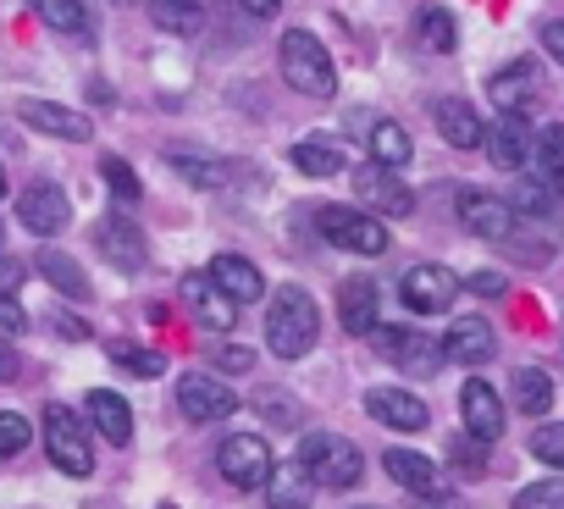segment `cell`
<instances>
[{"instance_id":"obj_1","label":"cell","mask_w":564,"mask_h":509,"mask_svg":"<svg viewBox=\"0 0 564 509\" xmlns=\"http://www.w3.org/2000/svg\"><path fill=\"white\" fill-rule=\"evenodd\" d=\"M322 338V311L311 289H276L265 305V349L276 360H305Z\"/></svg>"},{"instance_id":"obj_2","label":"cell","mask_w":564,"mask_h":509,"mask_svg":"<svg viewBox=\"0 0 564 509\" xmlns=\"http://www.w3.org/2000/svg\"><path fill=\"white\" fill-rule=\"evenodd\" d=\"M276 67L289 78V89H300L305 100H333L338 95V67L327 56V45L311 29H289L276 45Z\"/></svg>"},{"instance_id":"obj_3","label":"cell","mask_w":564,"mask_h":509,"mask_svg":"<svg viewBox=\"0 0 564 509\" xmlns=\"http://www.w3.org/2000/svg\"><path fill=\"white\" fill-rule=\"evenodd\" d=\"M294 465L311 476V487H333V492H344L366 476V459H360L355 437H338V432H305Z\"/></svg>"},{"instance_id":"obj_4","label":"cell","mask_w":564,"mask_h":509,"mask_svg":"<svg viewBox=\"0 0 564 509\" xmlns=\"http://www.w3.org/2000/svg\"><path fill=\"white\" fill-rule=\"evenodd\" d=\"M316 232L333 249H349V254H388V243H393L388 221L366 216L360 205H322L316 210Z\"/></svg>"},{"instance_id":"obj_5","label":"cell","mask_w":564,"mask_h":509,"mask_svg":"<svg viewBox=\"0 0 564 509\" xmlns=\"http://www.w3.org/2000/svg\"><path fill=\"white\" fill-rule=\"evenodd\" d=\"M45 454L51 465H62L67 476H89L95 470V448H89V421L67 404H45Z\"/></svg>"},{"instance_id":"obj_6","label":"cell","mask_w":564,"mask_h":509,"mask_svg":"<svg viewBox=\"0 0 564 509\" xmlns=\"http://www.w3.org/2000/svg\"><path fill=\"white\" fill-rule=\"evenodd\" d=\"M355 205H360L366 216L388 221V216H410V210H415V194H410V183H404L399 172L366 161V166L355 172Z\"/></svg>"},{"instance_id":"obj_7","label":"cell","mask_w":564,"mask_h":509,"mask_svg":"<svg viewBox=\"0 0 564 509\" xmlns=\"http://www.w3.org/2000/svg\"><path fill=\"white\" fill-rule=\"evenodd\" d=\"M377 355L382 360H393L399 371H410V377H432L437 366H443V338H432V333H415V327H382L377 322Z\"/></svg>"},{"instance_id":"obj_8","label":"cell","mask_w":564,"mask_h":509,"mask_svg":"<svg viewBox=\"0 0 564 509\" xmlns=\"http://www.w3.org/2000/svg\"><path fill=\"white\" fill-rule=\"evenodd\" d=\"M399 300H404L415 316H443V311H454V300H459V278H454L448 267H437V261H421V267H410V272L399 278Z\"/></svg>"},{"instance_id":"obj_9","label":"cell","mask_w":564,"mask_h":509,"mask_svg":"<svg viewBox=\"0 0 564 509\" xmlns=\"http://www.w3.org/2000/svg\"><path fill=\"white\" fill-rule=\"evenodd\" d=\"M95 249H100V261L111 267V272H122V278H133V272H144V261H150V249H144V232L128 221V216H100L95 221Z\"/></svg>"},{"instance_id":"obj_10","label":"cell","mask_w":564,"mask_h":509,"mask_svg":"<svg viewBox=\"0 0 564 509\" xmlns=\"http://www.w3.org/2000/svg\"><path fill=\"white\" fill-rule=\"evenodd\" d=\"M177 410H183V421L210 426V421H227V415L238 410V393H232L221 377L194 371V377H177Z\"/></svg>"},{"instance_id":"obj_11","label":"cell","mask_w":564,"mask_h":509,"mask_svg":"<svg viewBox=\"0 0 564 509\" xmlns=\"http://www.w3.org/2000/svg\"><path fill=\"white\" fill-rule=\"evenodd\" d=\"M271 465H276V459H271L265 437H254V432L221 437V448H216V470H221L232 487H265Z\"/></svg>"},{"instance_id":"obj_12","label":"cell","mask_w":564,"mask_h":509,"mask_svg":"<svg viewBox=\"0 0 564 509\" xmlns=\"http://www.w3.org/2000/svg\"><path fill=\"white\" fill-rule=\"evenodd\" d=\"M454 210H459L465 232H476V238H492V243L514 238V210H509V199H498V194H487V188H459Z\"/></svg>"},{"instance_id":"obj_13","label":"cell","mask_w":564,"mask_h":509,"mask_svg":"<svg viewBox=\"0 0 564 509\" xmlns=\"http://www.w3.org/2000/svg\"><path fill=\"white\" fill-rule=\"evenodd\" d=\"M18 216H23V227H29V232L56 238V232H67L73 205H67V194H62L56 183H29V188L18 194Z\"/></svg>"},{"instance_id":"obj_14","label":"cell","mask_w":564,"mask_h":509,"mask_svg":"<svg viewBox=\"0 0 564 509\" xmlns=\"http://www.w3.org/2000/svg\"><path fill=\"white\" fill-rule=\"evenodd\" d=\"M366 415L388 432H426L432 426V410L410 393V388H371L366 393Z\"/></svg>"},{"instance_id":"obj_15","label":"cell","mask_w":564,"mask_h":509,"mask_svg":"<svg viewBox=\"0 0 564 509\" xmlns=\"http://www.w3.org/2000/svg\"><path fill=\"white\" fill-rule=\"evenodd\" d=\"M459 415H465V437H476V443H498L503 437V399L492 393L487 377H470L459 388Z\"/></svg>"},{"instance_id":"obj_16","label":"cell","mask_w":564,"mask_h":509,"mask_svg":"<svg viewBox=\"0 0 564 509\" xmlns=\"http://www.w3.org/2000/svg\"><path fill=\"white\" fill-rule=\"evenodd\" d=\"M542 95V73H536V62H509L503 73H492L487 78V100L503 111V117H525V106Z\"/></svg>"},{"instance_id":"obj_17","label":"cell","mask_w":564,"mask_h":509,"mask_svg":"<svg viewBox=\"0 0 564 509\" xmlns=\"http://www.w3.org/2000/svg\"><path fill=\"white\" fill-rule=\"evenodd\" d=\"M531 122L525 117H498L487 133H481V144H487V161L498 166V172H520V166H531Z\"/></svg>"},{"instance_id":"obj_18","label":"cell","mask_w":564,"mask_h":509,"mask_svg":"<svg viewBox=\"0 0 564 509\" xmlns=\"http://www.w3.org/2000/svg\"><path fill=\"white\" fill-rule=\"evenodd\" d=\"M177 294H183V305L199 316V327H210V333H232V322H238V305H232V300H227V294L210 283V272H188Z\"/></svg>"},{"instance_id":"obj_19","label":"cell","mask_w":564,"mask_h":509,"mask_svg":"<svg viewBox=\"0 0 564 509\" xmlns=\"http://www.w3.org/2000/svg\"><path fill=\"white\" fill-rule=\"evenodd\" d=\"M18 117H23V128L51 133V139H67V144H84L89 139V117L73 111V106H56V100H18Z\"/></svg>"},{"instance_id":"obj_20","label":"cell","mask_w":564,"mask_h":509,"mask_svg":"<svg viewBox=\"0 0 564 509\" xmlns=\"http://www.w3.org/2000/svg\"><path fill=\"white\" fill-rule=\"evenodd\" d=\"M338 322H344V333H355V338H371V333H377L382 300H377V283H371V278H349V283L338 289Z\"/></svg>"},{"instance_id":"obj_21","label":"cell","mask_w":564,"mask_h":509,"mask_svg":"<svg viewBox=\"0 0 564 509\" xmlns=\"http://www.w3.org/2000/svg\"><path fill=\"white\" fill-rule=\"evenodd\" d=\"M492 355H498V338L481 316H465L443 333V360H454V366H487Z\"/></svg>"},{"instance_id":"obj_22","label":"cell","mask_w":564,"mask_h":509,"mask_svg":"<svg viewBox=\"0 0 564 509\" xmlns=\"http://www.w3.org/2000/svg\"><path fill=\"white\" fill-rule=\"evenodd\" d=\"M382 465H388V476H393L404 492H415V498H443V465H432L426 454H415V448H388Z\"/></svg>"},{"instance_id":"obj_23","label":"cell","mask_w":564,"mask_h":509,"mask_svg":"<svg viewBox=\"0 0 564 509\" xmlns=\"http://www.w3.org/2000/svg\"><path fill=\"white\" fill-rule=\"evenodd\" d=\"M205 272H210V283H216L232 305H254V300H265V278L254 272V261H243V254H216Z\"/></svg>"},{"instance_id":"obj_24","label":"cell","mask_w":564,"mask_h":509,"mask_svg":"<svg viewBox=\"0 0 564 509\" xmlns=\"http://www.w3.org/2000/svg\"><path fill=\"white\" fill-rule=\"evenodd\" d=\"M84 415H89V432H100L106 443H117V448H128V443H133V410H128V399H122V393L95 388V393H89V404H84Z\"/></svg>"},{"instance_id":"obj_25","label":"cell","mask_w":564,"mask_h":509,"mask_svg":"<svg viewBox=\"0 0 564 509\" xmlns=\"http://www.w3.org/2000/svg\"><path fill=\"white\" fill-rule=\"evenodd\" d=\"M437 133H443V144H454V150H481V133H487V122H481V111L470 106V100H437Z\"/></svg>"},{"instance_id":"obj_26","label":"cell","mask_w":564,"mask_h":509,"mask_svg":"<svg viewBox=\"0 0 564 509\" xmlns=\"http://www.w3.org/2000/svg\"><path fill=\"white\" fill-rule=\"evenodd\" d=\"M294 166L305 172V177H338L349 161H344V144L338 139H327V133H311V139H300L294 150Z\"/></svg>"},{"instance_id":"obj_27","label":"cell","mask_w":564,"mask_h":509,"mask_svg":"<svg viewBox=\"0 0 564 509\" xmlns=\"http://www.w3.org/2000/svg\"><path fill=\"white\" fill-rule=\"evenodd\" d=\"M311 476L300 470V465H271V476H265V503L271 509H311Z\"/></svg>"},{"instance_id":"obj_28","label":"cell","mask_w":564,"mask_h":509,"mask_svg":"<svg viewBox=\"0 0 564 509\" xmlns=\"http://www.w3.org/2000/svg\"><path fill=\"white\" fill-rule=\"evenodd\" d=\"M366 144H371V161L388 166V172H404V166L415 161V144H410V133H404L399 122H371Z\"/></svg>"},{"instance_id":"obj_29","label":"cell","mask_w":564,"mask_h":509,"mask_svg":"<svg viewBox=\"0 0 564 509\" xmlns=\"http://www.w3.org/2000/svg\"><path fill=\"white\" fill-rule=\"evenodd\" d=\"M509 393H514V410L520 415H547L553 410V377L542 366H520L509 377Z\"/></svg>"},{"instance_id":"obj_30","label":"cell","mask_w":564,"mask_h":509,"mask_svg":"<svg viewBox=\"0 0 564 509\" xmlns=\"http://www.w3.org/2000/svg\"><path fill=\"white\" fill-rule=\"evenodd\" d=\"M40 272H45V283H51L56 294H67V300H89V278H84V267L73 261L67 249H40Z\"/></svg>"},{"instance_id":"obj_31","label":"cell","mask_w":564,"mask_h":509,"mask_svg":"<svg viewBox=\"0 0 564 509\" xmlns=\"http://www.w3.org/2000/svg\"><path fill=\"white\" fill-rule=\"evenodd\" d=\"M150 23L161 29V34H199L205 29V7L199 0H150Z\"/></svg>"},{"instance_id":"obj_32","label":"cell","mask_w":564,"mask_h":509,"mask_svg":"<svg viewBox=\"0 0 564 509\" xmlns=\"http://www.w3.org/2000/svg\"><path fill=\"white\" fill-rule=\"evenodd\" d=\"M531 166H536L542 183H558L564 188V122H553V128H542L531 139Z\"/></svg>"},{"instance_id":"obj_33","label":"cell","mask_w":564,"mask_h":509,"mask_svg":"<svg viewBox=\"0 0 564 509\" xmlns=\"http://www.w3.org/2000/svg\"><path fill=\"white\" fill-rule=\"evenodd\" d=\"M254 410H260V421H271L276 432H300V426H305V404H300L294 393H282V388H260V393H254Z\"/></svg>"},{"instance_id":"obj_34","label":"cell","mask_w":564,"mask_h":509,"mask_svg":"<svg viewBox=\"0 0 564 509\" xmlns=\"http://www.w3.org/2000/svg\"><path fill=\"white\" fill-rule=\"evenodd\" d=\"M415 40H421L426 51L448 56V51H454V40H459L454 12H443V7H421V18H415Z\"/></svg>"},{"instance_id":"obj_35","label":"cell","mask_w":564,"mask_h":509,"mask_svg":"<svg viewBox=\"0 0 564 509\" xmlns=\"http://www.w3.org/2000/svg\"><path fill=\"white\" fill-rule=\"evenodd\" d=\"M29 7L56 29V34H84L89 29V12H84V0H29Z\"/></svg>"},{"instance_id":"obj_36","label":"cell","mask_w":564,"mask_h":509,"mask_svg":"<svg viewBox=\"0 0 564 509\" xmlns=\"http://www.w3.org/2000/svg\"><path fill=\"white\" fill-rule=\"evenodd\" d=\"M558 183H542V177H531V183H520L514 194H509V210H531V216H547L553 205H558Z\"/></svg>"},{"instance_id":"obj_37","label":"cell","mask_w":564,"mask_h":509,"mask_svg":"<svg viewBox=\"0 0 564 509\" xmlns=\"http://www.w3.org/2000/svg\"><path fill=\"white\" fill-rule=\"evenodd\" d=\"M34 443V421L23 410H0V459H18Z\"/></svg>"},{"instance_id":"obj_38","label":"cell","mask_w":564,"mask_h":509,"mask_svg":"<svg viewBox=\"0 0 564 509\" xmlns=\"http://www.w3.org/2000/svg\"><path fill=\"white\" fill-rule=\"evenodd\" d=\"M509 509H564V481H558V476H542V481L520 487Z\"/></svg>"},{"instance_id":"obj_39","label":"cell","mask_w":564,"mask_h":509,"mask_svg":"<svg viewBox=\"0 0 564 509\" xmlns=\"http://www.w3.org/2000/svg\"><path fill=\"white\" fill-rule=\"evenodd\" d=\"M111 360H117L122 371H133V377H161V371H166V360H161L155 349H139V344H111Z\"/></svg>"},{"instance_id":"obj_40","label":"cell","mask_w":564,"mask_h":509,"mask_svg":"<svg viewBox=\"0 0 564 509\" xmlns=\"http://www.w3.org/2000/svg\"><path fill=\"white\" fill-rule=\"evenodd\" d=\"M166 161H172V172L188 177L194 188H221V177H227L216 161H199V155H166Z\"/></svg>"},{"instance_id":"obj_41","label":"cell","mask_w":564,"mask_h":509,"mask_svg":"<svg viewBox=\"0 0 564 509\" xmlns=\"http://www.w3.org/2000/svg\"><path fill=\"white\" fill-rule=\"evenodd\" d=\"M100 177H106V188H111V194H117L122 205H133V199H139V172H133L128 161L106 155V161H100Z\"/></svg>"},{"instance_id":"obj_42","label":"cell","mask_w":564,"mask_h":509,"mask_svg":"<svg viewBox=\"0 0 564 509\" xmlns=\"http://www.w3.org/2000/svg\"><path fill=\"white\" fill-rule=\"evenodd\" d=\"M531 454H536L542 465L564 470V421H547V426H536V432H531Z\"/></svg>"},{"instance_id":"obj_43","label":"cell","mask_w":564,"mask_h":509,"mask_svg":"<svg viewBox=\"0 0 564 509\" xmlns=\"http://www.w3.org/2000/svg\"><path fill=\"white\" fill-rule=\"evenodd\" d=\"M448 454H454V465H459L465 476H481V470H487V443H476V437H454Z\"/></svg>"},{"instance_id":"obj_44","label":"cell","mask_w":564,"mask_h":509,"mask_svg":"<svg viewBox=\"0 0 564 509\" xmlns=\"http://www.w3.org/2000/svg\"><path fill=\"white\" fill-rule=\"evenodd\" d=\"M29 327V311L18 305V294H0V344H12Z\"/></svg>"},{"instance_id":"obj_45","label":"cell","mask_w":564,"mask_h":509,"mask_svg":"<svg viewBox=\"0 0 564 509\" xmlns=\"http://www.w3.org/2000/svg\"><path fill=\"white\" fill-rule=\"evenodd\" d=\"M459 289H470V294H481V300H498L509 283H503V272H476V278H465Z\"/></svg>"},{"instance_id":"obj_46","label":"cell","mask_w":564,"mask_h":509,"mask_svg":"<svg viewBox=\"0 0 564 509\" xmlns=\"http://www.w3.org/2000/svg\"><path fill=\"white\" fill-rule=\"evenodd\" d=\"M542 51L564 67V18H558V23H542Z\"/></svg>"},{"instance_id":"obj_47","label":"cell","mask_w":564,"mask_h":509,"mask_svg":"<svg viewBox=\"0 0 564 509\" xmlns=\"http://www.w3.org/2000/svg\"><path fill=\"white\" fill-rule=\"evenodd\" d=\"M18 283H23V267L12 261L7 249H0V294H18Z\"/></svg>"},{"instance_id":"obj_48","label":"cell","mask_w":564,"mask_h":509,"mask_svg":"<svg viewBox=\"0 0 564 509\" xmlns=\"http://www.w3.org/2000/svg\"><path fill=\"white\" fill-rule=\"evenodd\" d=\"M221 366H227V371H249L254 355H249V349H221Z\"/></svg>"},{"instance_id":"obj_49","label":"cell","mask_w":564,"mask_h":509,"mask_svg":"<svg viewBox=\"0 0 564 509\" xmlns=\"http://www.w3.org/2000/svg\"><path fill=\"white\" fill-rule=\"evenodd\" d=\"M276 7H282V0H243L249 18H276Z\"/></svg>"},{"instance_id":"obj_50","label":"cell","mask_w":564,"mask_h":509,"mask_svg":"<svg viewBox=\"0 0 564 509\" xmlns=\"http://www.w3.org/2000/svg\"><path fill=\"white\" fill-rule=\"evenodd\" d=\"M18 371H23V366H18V355L0 349V382H18Z\"/></svg>"},{"instance_id":"obj_51","label":"cell","mask_w":564,"mask_h":509,"mask_svg":"<svg viewBox=\"0 0 564 509\" xmlns=\"http://www.w3.org/2000/svg\"><path fill=\"white\" fill-rule=\"evenodd\" d=\"M426 509H465V503H459V498H448V492H443V498H432V503H426Z\"/></svg>"},{"instance_id":"obj_52","label":"cell","mask_w":564,"mask_h":509,"mask_svg":"<svg viewBox=\"0 0 564 509\" xmlns=\"http://www.w3.org/2000/svg\"><path fill=\"white\" fill-rule=\"evenodd\" d=\"M0 199H7V166H0Z\"/></svg>"},{"instance_id":"obj_53","label":"cell","mask_w":564,"mask_h":509,"mask_svg":"<svg viewBox=\"0 0 564 509\" xmlns=\"http://www.w3.org/2000/svg\"><path fill=\"white\" fill-rule=\"evenodd\" d=\"M0 243H7V232H0Z\"/></svg>"},{"instance_id":"obj_54","label":"cell","mask_w":564,"mask_h":509,"mask_svg":"<svg viewBox=\"0 0 564 509\" xmlns=\"http://www.w3.org/2000/svg\"><path fill=\"white\" fill-rule=\"evenodd\" d=\"M161 509H172V503H161Z\"/></svg>"}]
</instances>
